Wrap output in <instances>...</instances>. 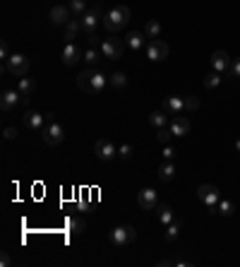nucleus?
Instances as JSON below:
<instances>
[{
  "instance_id": "31",
  "label": "nucleus",
  "mask_w": 240,
  "mask_h": 267,
  "mask_svg": "<svg viewBox=\"0 0 240 267\" xmlns=\"http://www.w3.org/2000/svg\"><path fill=\"white\" fill-rule=\"evenodd\" d=\"M221 80H224V77H221V73H216V70H212V73H209L206 77H204V87H206V89H218V85H221Z\"/></svg>"
},
{
  "instance_id": "9",
  "label": "nucleus",
  "mask_w": 240,
  "mask_h": 267,
  "mask_svg": "<svg viewBox=\"0 0 240 267\" xmlns=\"http://www.w3.org/2000/svg\"><path fill=\"white\" fill-rule=\"evenodd\" d=\"M5 73L14 75V77H24L29 73V58L22 53H12L10 58L5 61Z\"/></svg>"
},
{
  "instance_id": "39",
  "label": "nucleus",
  "mask_w": 240,
  "mask_h": 267,
  "mask_svg": "<svg viewBox=\"0 0 240 267\" xmlns=\"http://www.w3.org/2000/svg\"><path fill=\"white\" fill-rule=\"evenodd\" d=\"M0 56H2V61H8L12 53H10V49H8V41H2V46H0Z\"/></svg>"
},
{
  "instance_id": "17",
  "label": "nucleus",
  "mask_w": 240,
  "mask_h": 267,
  "mask_svg": "<svg viewBox=\"0 0 240 267\" xmlns=\"http://www.w3.org/2000/svg\"><path fill=\"white\" fill-rule=\"evenodd\" d=\"M212 68H214L216 73H226V70H230V56H228L226 51H214L212 53Z\"/></svg>"
},
{
  "instance_id": "40",
  "label": "nucleus",
  "mask_w": 240,
  "mask_h": 267,
  "mask_svg": "<svg viewBox=\"0 0 240 267\" xmlns=\"http://www.w3.org/2000/svg\"><path fill=\"white\" fill-rule=\"evenodd\" d=\"M0 265H2V267H10V257H8V255H2V257H0Z\"/></svg>"
},
{
  "instance_id": "32",
  "label": "nucleus",
  "mask_w": 240,
  "mask_h": 267,
  "mask_svg": "<svg viewBox=\"0 0 240 267\" xmlns=\"http://www.w3.org/2000/svg\"><path fill=\"white\" fill-rule=\"evenodd\" d=\"M68 229H70L72 233H82V231L86 229V221H84L82 217H70L68 219Z\"/></svg>"
},
{
  "instance_id": "27",
  "label": "nucleus",
  "mask_w": 240,
  "mask_h": 267,
  "mask_svg": "<svg viewBox=\"0 0 240 267\" xmlns=\"http://www.w3.org/2000/svg\"><path fill=\"white\" fill-rule=\"evenodd\" d=\"M180 231H182V221H180V219H176V221H170V224L166 226V233H164V236H166L168 243H173L180 236Z\"/></svg>"
},
{
  "instance_id": "29",
  "label": "nucleus",
  "mask_w": 240,
  "mask_h": 267,
  "mask_svg": "<svg viewBox=\"0 0 240 267\" xmlns=\"http://www.w3.org/2000/svg\"><path fill=\"white\" fill-rule=\"evenodd\" d=\"M68 8H70L72 17H82L86 10H89V5H86V0H70L68 3Z\"/></svg>"
},
{
  "instance_id": "33",
  "label": "nucleus",
  "mask_w": 240,
  "mask_h": 267,
  "mask_svg": "<svg viewBox=\"0 0 240 267\" xmlns=\"http://www.w3.org/2000/svg\"><path fill=\"white\" fill-rule=\"evenodd\" d=\"M170 137H173V133H170V128H168V125L156 130V140H158L161 145H168V142H170Z\"/></svg>"
},
{
  "instance_id": "13",
  "label": "nucleus",
  "mask_w": 240,
  "mask_h": 267,
  "mask_svg": "<svg viewBox=\"0 0 240 267\" xmlns=\"http://www.w3.org/2000/svg\"><path fill=\"white\" fill-rule=\"evenodd\" d=\"M168 128H170V133H173V137H185V135L190 133V121L180 113V116H173L170 118V123H168Z\"/></svg>"
},
{
  "instance_id": "5",
  "label": "nucleus",
  "mask_w": 240,
  "mask_h": 267,
  "mask_svg": "<svg viewBox=\"0 0 240 267\" xmlns=\"http://www.w3.org/2000/svg\"><path fill=\"white\" fill-rule=\"evenodd\" d=\"M197 197H200V202L206 205V209L216 214V205H218V200H221V193H218V188L216 185H209V183H204L197 188Z\"/></svg>"
},
{
  "instance_id": "16",
  "label": "nucleus",
  "mask_w": 240,
  "mask_h": 267,
  "mask_svg": "<svg viewBox=\"0 0 240 267\" xmlns=\"http://www.w3.org/2000/svg\"><path fill=\"white\" fill-rule=\"evenodd\" d=\"M46 113H38V111H26L24 113V125L29 128V130H44V125H46Z\"/></svg>"
},
{
  "instance_id": "37",
  "label": "nucleus",
  "mask_w": 240,
  "mask_h": 267,
  "mask_svg": "<svg viewBox=\"0 0 240 267\" xmlns=\"http://www.w3.org/2000/svg\"><path fill=\"white\" fill-rule=\"evenodd\" d=\"M185 109H188V111H197V109H200L197 97H188V99H185Z\"/></svg>"
},
{
  "instance_id": "6",
  "label": "nucleus",
  "mask_w": 240,
  "mask_h": 267,
  "mask_svg": "<svg viewBox=\"0 0 240 267\" xmlns=\"http://www.w3.org/2000/svg\"><path fill=\"white\" fill-rule=\"evenodd\" d=\"M110 243L113 245H118V248H125V245H130L134 238H137V231H134V226H128V224H120V226H116V229L110 231Z\"/></svg>"
},
{
  "instance_id": "38",
  "label": "nucleus",
  "mask_w": 240,
  "mask_h": 267,
  "mask_svg": "<svg viewBox=\"0 0 240 267\" xmlns=\"http://www.w3.org/2000/svg\"><path fill=\"white\" fill-rule=\"evenodd\" d=\"M173 157H176V149H173L170 145H166V147H164V159H166V161H170Z\"/></svg>"
},
{
  "instance_id": "35",
  "label": "nucleus",
  "mask_w": 240,
  "mask_h": 267,
  "mask_svg": "<svg viewBox=\"0 0 240 267\" xmlns=\"http://www.w3.org/2000/svg\"><path fill=\"white\" fill-rule=\"evenodd\" d=\"M236 77L240 80V58H236L230 63V80H236Z\"/></svg>"
},
{
  "instance_id": "19",
  "label": "nucleus",
  "mask_w": 240,
  "mask_h": 267,
  "mask_svg": "<svg viewBox=\"0 0 240 267\" xmlns=\"http://www.w3.org/2000/svg\"><path fill=\"white\" fill-rule=\"evenodd\" d=\"M144 41H146V34H144V32H130V34L125 37V44L130 46V51L146 49V46H144Z\"/></svg>"
},
{
  "instance_id": "7",
  "label": "nucleus",
  "mask_w": 240,
  "mask_h": 267,
  "mask_svg": "<svg viewBox=\"0 0 240 267\" xmlns=\"http://www.w3.org/2000/svg\"><path fill=\"white\" fill-rule=\"evenodd\" d=\"M98 49L104 53V58H108V61H120V58H122V51H125V44H122V39L110 37V39H104Z\"/></svg>"
},
{
  "instance_id": "26",
  "label": "nucleus",
  "mask_w": 240,
  "mask_h": 267,
  "mask_svg": "<svg viewBox=\"0 0 240 267\" xmlns=\"http://www.w3.org/2000/svg\"><path fill=\"white\" fill-rule=\"evenodd\" d=\"M101 58H104V53H101V49H96V46H92V49H86V51H84V58H82V61L86 63L89 68H94V65H96L98 61H101Z\"/></svg>"
},
{
  "instance_id": "21",
  "label": "nucleus",
  "mask_w": 240,
  "mask_h": 267,
  "mask_svg": "<svg viewBox=\"0 0 240 267\" xmlns=\"http://www.w3.org/2000/svg\"><path fill=\"white\" fill-rule=\"evenodd\" d=\"M34 89H36L34 77H26V75H24V77H20V87H17V92H20L22 97L29 99L32 94H34Z\"/></svg>"
},
{
  "instance_id": "28",
  "label": "nucleus",
  "mask_w": 240,
  "mask_h": 267,
  "mask_svg": "<svg viewBox=\"0 0 240 267\" xmlns=\"http://www.w3.org/2000/svg\"><path fill=\"white\" fill-rule=\"evenodd\" d=\"M108 80H110V87L118 89V92H125V89H128V77H125V73H113Z\"/></svg>"
},
{
  "instance_id": "14",
  "label": "nucleus",
  "mask_w": 240,
  "mask_h": 267,
  "mask_svg": "<svg viewBox=\"0 0 240 267\" xmlns=\"http://www.w3.org/2000/svg\"><path fill=\"white\" fill-rule=\"evenodd\" d=\"M84 58V53L72 41H68L65 44V49H62V65H68V68H72V65H77V63Z\"/></svg>"
},
{
  "instance_id": "24",
  "label": "nucleus",
  "mask_w": 240,
  "mask_h": 267,
  "mask_svg": "<svg viewBox=\"0 0 240 267\" xmlns=\"http://www.w3.org/2000/svg\"><path fill=\"white\" fill-rule=\"evenodd\" d=\"M80 32H82V22H80L77 17H72L70 22L65 25V39H68V41H74Z\"/></svg>"
},
{
  "instance_id": "3",
  "label": "nucleus",
  "mask_w": 240,
  "mask_h": 267,
  "mask_svg": "<svg viewBox=\"0 0 240 267\" xmlns=\"http://www.w3.org/2000/svg\"><path fill=\"white\" fill-rule=\"evenodd\" d=\"M80 22H82V32L92 39V41H94L98 25H104V13H101V5H92V8H89V10L80 17Z\"/></svg>"
},
{
  "instance_id": "20",
  "label": "nucleus",
  "mask_w": 240,
  "mask_h": 267,
  "mask_svg": "<svg viewBox=\"0 0 240 267\" xmlns=\"http://www.w3.org/2000/svg\"><path fill=\"white\" fill-rule=\"evenodd\" d=\"M158 181H164V183H168V181H173L176 178V166H173V161H166L164 159V164L158 166Z\"/></svg>"
},
{
  "instance_id": "18",
  "label": "nucleus",
  "mask_w": 240,
  "mask_h": 267,
  "mask_svg": "<svg viewBox=\"0 0 240 267\" xmlns=\"http://www.w3.org/2000/svg\"><path fill=\"white\" fill-rule=\"evenodd\" d=\"M164 111L168 116H180L185 111V99L182 97H166L164 99Z\"/></svg>"
},
{
  "instance_id": "1",
  "label": "nucleus",
  "mask_w": 240,
  "mask_h": 267,
  "mask_svg": "<svg viewBox=\"0 0 240 267\" xmlns=\"http://www.w3.org/2000/svg\"><path fill=\"white\" fill-rule=\"evenodd\" d=\"M108 85H110L108 75H104L96 68H86V70H82L77 75V87L82 89L84 94H101Z\"/></svg>"
},
{
  "instance_id": "25",
  "label": "nucleus",
  "mask_w": 240,
  "mask_h": 267,
  "mask_svg": "<svg viewBox=\"0 0 240 267\" xmlns=\"http://www.w3.org/2000/svg\"><path fill=\"white\" fill-rule=\"evenodd\" d=\"M161 32H164V27L158 20H149L146 25H144V34L146 39H161Z\"/></svg>"
},
{
  "instance_id": "23",
  "label": "nucleus",
  "mask_w": 240,
  "mask_h": 267,
  "mask_svg": "<svg viewBox=\"0 0 240 267\" xmlns=\"http://www.w3.org/2000/svg\"><path fill=\"white\" fill-rule=\"evenodd\" d=\"M156 217H158V221H161L164 226H168L170 221H176V214H173L170 205H158L156 207Z\"/></svg>"
},
{
  "instance_id": "2",
  "label": "nucleus",
  "mask_w": 240,
  "mask_h": 267,
  "mask_svg": "<svg viewBox=\"0 0 240 267\" xmlns=\"http://www.w3.org/2000/svg\"><path fill=\"white\" fill-rule=\"evenodd\" d=\"M130 8L128 5H113L110 10H106L104 13V27H106L110 34H116V32H120L122 27L130 22Z\"/></svg>"
},
{
  "instance_id": "10",
  "label": "nucleus",
  "mask_w": 240,
  "mask_h": 267,
  "mask_svg": "<svg viewBox=\"0 0 240 267\" xmlns=\"http://www.w3.org/2000/svg\"><path fill=\"white\" fill-rule=\"evenodd\" d=\"M29 99L22 97L20 92H12V89H5L2 92V97H0V109L5 111V113H10V111H14L17 106H22V104H26Z\"/></svg>"
},
{
  "instance_id": "8",
  "label": "nucleus",
  "mask_w": 240,
  "mask_h": 267,
  "mask_svg": "<svg viewBox=\"0 0 240 267\" xmlns=\"http://www.w3.org/2000/svg\"><path fill=\"white\" fill-rule=\"evenodd\" d=\"M146 58L152 63H161L168 58V53H170V49H168V44L164 41V39H149V44H146Z\"/></svg>"
},
{
  "instance_id": "36",
  "label": "nucleus",
  "mask_w": 240,
  "mask_h": 267,
  "mask_svg": "<svg viewBox=\"0 0 240 267\" xmlns=\"http://www.w3.org/2000/svg\"><path fill=\"white\" fill-rule=\"evenodd\" d=\"M17 135H20V130H17V128H12V125H8V128L2 130V137H5V140H14Z\"/></svg>"
},
{
  "instance_id": "22",
  "label": "nucleus",
  "mask_w": 240,
  "mask_h": 267,
  "mask_svg": "<svg viewBox=\"0 0 240 267\" xmlns=\"http://www.w3.org/2000/svg\"><path fill=\"white\" fill-rule=\"evenodd\" d=\"M149 125L156 128V130H158V128H166L168 125V113L166 111H152V113H149Z\"/></svg>"
},
{
  "instance_id": "4",
  "label": "nucleus",
  "mask_w": 240,
  "mask_h": 267,
  "mask_svg": "<svg viewBox=\"0 0 240 267\" xmlns=\"http://www.w3.org/2000/svg\"><path fill=\"white\" fill-rule=\"evenodd\" d=\"M48 123L44 125V130H41V135H44V142H46L48 147H58L65 142V128L60 125L58 121H53V116L48 113L46 116Z\"/></svg>"
},
{
  "instance_id": "34",
  "label": "nucleus",
  "mask_w": 240,
  "mask_h": 267,
  "mask_svg": "<svg viewBox=\"0 0 240 267\" xmlns=\"http://www.w3.org/2000/svg\"><path fill=\"white\" fill-rule=\"evenodd\" d=\"M118 157L122 159V161H130L132 159V147L130 145H120L118 147Z\"/></svg>"
},
{
  "instance_id": "12",
  "label": "nucleus",
  "mask_w": 240,
  "mask_h": 267,
  "mask_svg": "<svg viewBox=\"0 0 240 267\" xmlns=\"http://www.w3.org/2000/svg\"><path fill=\"white\" fill-rule=\"evenodd\" d=\"M94 154H96L98 159H101V161H110V159L118 157V147L113 145L110 140H96Z\"/></svg>"
},
{
  "instance_id": "30",
  "label": "nucleus",
  "mask_w": 240,
  "mask_h": 267,
  "mask_svg": "<svg viewBox=\"0 0 240 267\" xmlns=\"http://www.w3.org/2000/svg\"><path fill=\"white\" fill-rule=\"evenodd\" d=\"M216 214H224V217L236 214V205H233V200H218V205H216Z\"/></svg>"
},
{
  "instance_id": "41",
  "label": "nucleus",
  "mask_w": 240,
  "mask_h": 267,
  "mask_svg": "<svg viewBox=\"0 0 240 267\" xmlns=\"http://www.w3.org/2000/svg\"><path fill=\"white\" fill-rule=\"evenodd\" d=\"M236 149H238V152H240V140H236Z\"/></svg>"
},
{
  "instance_id": "11",
  "label": "nucleus",
  "mask_w": 240,
  "mask_h": 267,
  "mask_svg": "<svg viewBox=\"0 0 240 267\" xmlns=\"http://www.w3.org/2000/svg\"><path fill=\"white\" fill-rule=\"evenodd\" d=\"M137 205L142 212H154L156 207H158V193H156L154 188H144L137 193Z\"/></svg>"
},
{
  "instance_id": "15",
  "label": "nucleus",
  "mask_w": 240,
  "mask_h": 267,
  "mask_svg": "<svg viewBox=\"0 0 240 267\" xmlns=\"http://www.w3.org/2000/svg\"><path fill=\"white\" fill-rule=\"evenodd\" d=\"M48 17H50L53 25H68V22L72 20V13H70L68 5H53L50 13H48Z\"/></svg>"
}]
</instances>
